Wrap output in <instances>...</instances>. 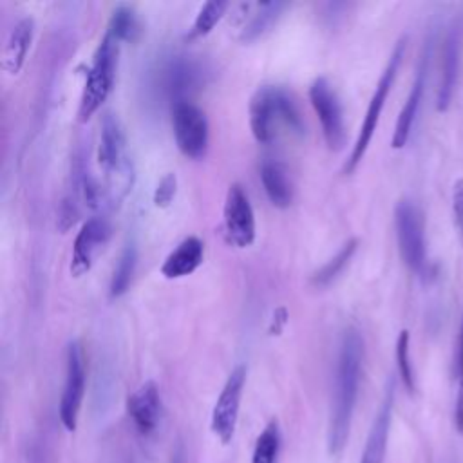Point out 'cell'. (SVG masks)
Masks as SVG:
<instances>
[{
	"instance_id": "obj_22",
	"label": "cell",
	"mask_w": 463,
	"mask_h": 463,
	"mask_svg": "<svg viewBox=\"0 0 463 463\" xmlns=\"http://www.w3.org/2000/svg\"><path fill=\"white\" fill-rule=\"evenodd\" d=\"M107 34L119 42H136L141 34V24L136 11L130 5H118L109 20Z\"/></svg>"
},
{
	"instance_id": "obj_17",
	"label": "cell",
	"mask_w": 463,
	"mask_h": 463,
	"mask_svg": "<svg viewBox=\"0 0 463 463\" xmlns=\"http://www.w3.org/2000/svg\"><path fill=\"white\" fill-rule=\"evenodd\" d=\"M127 412L137 432L146 436L156 430L161 414V396L156 382L148 380L141 383L127 398Z\"/></svg>"
},
{
	"instance_id": "obj_5",
	"label": "cell",
	"mask_w": 463,
	"mask_h": 463,
	"mask_svg": "<svg viewBox=\"0 0 463 463\" xmlns=\"http://www.w3.org/2000/svg\"><path fill=\"white\" fill-rule=\"evenodd\" d=\"M118 47H119V43L105 33L98 49L94 51L92 63L87 71L85 87H83L81 99H80V109H78L80 121L90 119V116L94 112H98V109L109 98L112 85H114Z\"/></svg>"
},
{
	"instance_id": "obj_3",
	"label": "cell",
	"mask_w": 463,
	"mask_h": 463,
	"mask_svg": "<svg viewBox=\"0 0 463 463\" xmlns=\"http://www.w3.org/2000/svg\"><path fill=\"white\" fill-rule=\"evenodd\" d=\"M98 163L103 168L112 201H119L132 186V163L127 154V141L118 118L107 112L101 119V132L98 143Z\"/></svg>"
},
{
	"instance_id": "obj_9",
	"label": "cell",
	"mask_w": 463,
	"mask_h": 463,
	"mask_svg": "<svg viewBox=\"0 0 463 463\" xmlns=\"http://www.w3.org/2000/svg\"><path fill=\"white\" fill-rule=\"evenodd\" d=\"M85 394V362L83 351L78 342H69L65 354V383L60 398V421L61 425L72 432L78 425V416L81 409Z\"/></svg>"
},
{
	"instance_id": "obj_28",
	"label": "cell",
	"mask_w": 463,
	"mask_h": 463,
	"mask_svg": "<svg viewBox=\"0 0 463 463\" xmlns=\"http://www.w3.org/2000/svg\"><path fill=\"white\" fill-rule=\"evenodd\" d=\"M456 371H458V398L454 409V423L459 432H463V320L458 342V358H456Z\"/></svg>"
},
{
	"instance_id": "obj_18",
	"label": "cell",
	"mask_w": 463,
	"mask_h": 463,
	"mask_svg": "<svg viewBox=\"0 0 463 463\" xmlns=\"http://www.w3.org/2000/svg\"><path fill=\"white\" fill-rule=\"evenodd\" d=\"M204 257L203 241L197 237H186L177 244V248L165 259L161 266V275L165 279H181L194 273Z\"/></svg>"
},
{
	"instance_id": "obj_31",
	"label": "cell",
	"mask_w": 463,
	"mask_h": 463,
	"mask_svg": "<svg viewBox=\"0 0 463 463\" xmlns=\"http://www.w3.org/2000/svg\"><path fill=\"white\" fill-rule=\"evenodd\" d=\"M170 463H181V452H175L174 454V458H172V461Z\"/></svg>"
},
{
	"instance_id": "obj_27",
	"label": "cell",
	"mask_w": 463,
	"mask_h": 463,
	"mask_svg": "<svg viewBox=\"0 0 463 463\" xmlns=\"http://www.w3.org/2000/svg\"><path fill=\"white\" fill-rule=\"evenodd\" d=\"M396 365L400 378L405 385V389L412 394L416 391V382H414V371L411 364V354H409V331L403 329L400 331L396 338Z\"/></svg>"
},
{
	"instance_id": "obj_24",
	"label": "cell",
	"mask_w": 463,
	"mask_h": 463,
	"mask_svg": "<svg viewBox=\"0 0 463 463\" xmlns=\"http://www.w3.org/2000/svg\"><path fill=\"white\" fill-rule=\"evenodd\" d=\"M136 262H137V250L130 242V244H127L123 248V251L119 255V260H118V264L114 268L112 279H110L109 293H110L112 298H118L123 293H127V289H128V286L132 282L134 271H136Z\"/></svg>"
},
{
	"instance_id": "obj_15",
	"label": "cell",
	"mask_w": 463,
	"mask_h": 463,
	"mask_svg": "<svg viewBox=\"0 0 463 463\" xmlns=\"http://www.w3.org/2000/svg\"><path fill=\"white\" fill-rule=\"evenodd\" d=\"M110 235V226L103 217H90L78 232L71 257V275L81 277L92 266L94 257Z\"/></svg>"
},
{
	"instance_id": "obj_1",
	"label": "cell",
	"mask_w": 463,
	"mask_h": 463,
	"mask_svg": "<svg viewBox=\"0 0 463 463\" xmlns=\"http://www.w3.org/2000/svg\"><path fill=\"white\" fill-rule=\"evenodd\" d=\"M362 362H364V340L358 329L349 327L344 331L338 360H336V374H335V394L331 402L329 427H327V450L336 456L344 450L345 441L349 438L351 420L356 405L360 376H362Z\"/></svg>"
},
{
	"instance_id": "obj_12",
	"label": "cell",
	"mask_w": 463,
	"mask_h": 463,
	"mask_svg": "<svg viewBox=\"0 0 463 463\" xmlns=\"http://www.w3.org/2000/svg\"><path fill=\"white\" fill-rule=\"evenodd\" d=\"M224 230L237 248H248L255 241V213L244 188L239 183L230 184L224 199Z\"/></svg>"
},
{
	"instance_id": "obj_13",
	"label": "cell",
	"mask_w": 463,
	"mask_h": 463,
	"mask_svg": "<svg viewBox=\"0 0 463 463\" xmlns=\"http://www.w3.org/2000/svg\"><path fill=\"white\" fill-rule=\"evenodd\" d=\"M461 54H463V16L452 20L441 51V72H439V85L436 96V109L439 112L447 110L458 83L459 67H461Z\"/></svg>"
},
{
	"instance_id": "obj_7",
	"label": "cell",
	"mask_w": 463,
	"mask_h": 463,
	"mask_svg": "<svg viewBox=\"0 0 463 463\" xmlns=\"http://www.w3.org/2000/svg\"><path fill=\"white\" fill-rule=\"evenodd\" d=\"M394 226L398 248L403 262L411 271H423L425 268V233H423V217L418 206L402 199L394 208Z\"/></svg>"
},
{
	"instance_id": "obj_8",
	"label": "cell",
	"mask_w": 463,
	"mask_h": 463,
	"mask_svg": "<svg viewBox=\"0 0 463 463\" xmlns=\"http://www.w3.org/2000/svg\"><path fill=\"white\" fill-rule=\"evenodd\" d=\"M172 128L175 145L183 156L199 159L208 148L206 114L192 101H181L172 107Z\"/></svg>"
},
{
	"instance_id": "obj_2",
	"label": "cell",
	"mask_w": 463,
	"mask_h": 463,
	"mask_svg": "<svg viewBox=\"0 0 463 463\" xmlns=\"http://www.w3.org/2000/svg\"><path fill=\"white\" fill-rule=\"evenodd\" d=\"M284 125L297 136L306 130L300 110L291 94L275 85H264L255 90L250 101V128L259 143H271L277 127Z\"/></svg>"
},
{
	"instance_id": "obj_29",
	"label": "cell",
	"mask_w": 463,
	"mask_h": 463,
	"mask_svg": "<svg viewBox=\"0 0 463 463\" xmlns=\"http://www.w3.org/2000/svg\"><path fill=\"white\" fill-rule=\"evenodd\" d=\"M177 190V177L175 174H166L161 177V181L157 183L156 190H154V204L157 208H166Z\"/></svg>"
},
{
	"instance_id": "obj_16",
	"label": "cell",
	"mask_w": 463,
	"mask_h": 463,
	"mask_svg": "<svg viewBox=\"0 0 463 463\" xmlns=\"http://www.w3.org/2000/svg\"><path fill=\"white\" fill-rule=\"evenodd\" d=\"M392 403H394V380L391 378L387 387H385L383 400H382V403L378 407V412L373 420V425L369 429L360 463H383L385 461L389 430H391Z\"/></svg>"
},
{
	"instance_id": "obj_30",
	"label": "cell",
	"mask_w": 463,
	"mask_h": 463,
	"mask_svg": "<svg viewBox=\"0 0 463 463\" xmlns=\"http://www.w3.org/2000/svg\"><path fill=\"white\" fill-rule=\"evenodd\" d=\"M452 212H454V222L459 232L461 242H463V179H458L452 188Z\"/></svg>"
},
{
	"instance_id": "obj_10",
	"label": "cell",
	"mask_w": 463,
	"mask_h": 463,
	"mask_svg": "<svg viewBox=\"0 0 463 463\" xmlns=\"http://www.w3.org/2000/svg\"><path fill=\"white\" fill-rule=\"evenodd\" d=\"M244 382H246V367L237 365L226 378L212 411V420H210L212 432L224 445H228L235 434Z\"/></svg>"
},
{
	"instance_id": "obj_25",
	"label": "cell",
	"mask_w": 463,
	"mask_h": 463,
	"mask_svg": "<svg viewBox=\"0 0 463 463\" xmlns=\"http://www.w3.org/2000/svg\"><path fill=\"white\" fill-rule=\"evenodd\" d=\"M279 449H280V429L277 420H271L262 429V432L255 441L251 463H277Z\"/></svg>"
},
{
	"instance_id": "obj_20",
	"label": "cell",
	"mask_w": 463,
	"mask_h": 463,
	"mask_svg": "<svg viewBox=\"0 0 463 463\" xmlns=\"http://www.w3.org/2000/svg\"><path fill=\"white\" fill-rule=\"evenodd\" d=\"M260 181L269 203L275 208H288L293 201V188L282 163L264 159L260 165Z\"/></svg>"
},
{
	"instance_id": "obj_26",
	"label": "cell",
	"mask_w": 463,
	"mask_h": 463,
	"mask_svg": "<svg viewBox=\"0 0 463 463\" xmlns=\"http://www.w3.org/2000/svg\"><path fill=\"white\" fill-rule=\"evenodd\" d=\"M226 9H228V2H224V0H210V2H206L199 9V13H197V16H195V20H194L186 38L188 40H197V38H203L208 33H212V29L222 18Z\"/></svg>"
},
{
	"instance_id": "obj_19",
	"label": "cell",
	"mask_w": 463,
	"mask_h": 463,
	"mask_svg": "<svg viewBox=\"0 0 463 463\" xmlns=\"http://www.w3.org/2000/svg\"><path fill=\"white\" fill-rule=\"evenodd\" d=\"M33 33H34V22L31 18H22L13 27L2 54V67L5 72L18 74L22 71L27 51L33 42Z\"/></svg>"
},
{
	"instance_id": "obj_23",
	"label": "cell",
	"mask_w": 463,
	"mask_h": 463,
	"mask_svg": "<svg viewBox=\"0 0 463 463\" xmlns=\"http://www.w3.org/2000/svg\"><path fill=\"white\" fill-rule=\"evenodd\" d=\"M356 248H358V241H356V239L347 241V242L335 253V257H331L320 269H317V271L311 275V284L317 286V288H326V286H329V284L344 271V268L349 264V260H351L353 255L356 253Z\"/></svg>"
},
{
	"instance_id": "obj_11",
	"label": "cell",
	"mask_w": 463,
	"mask_h": 463,
	"mask_svg": "<svg viewBox=\"0 0 463 463\" xmlns=\"http://www.w3.org/2000/svg\"><path fill=\"white\" fill-rule=\"evenodd\" d=\"M311 105L320 119L324 139L331 150H340L345 141L344 112L340 99L326 78H317L309 87Z\"/></svg>"
},
{
	"instance_id": "obj_4",
	"label": "cell",
	"mask_w": 463,
	"mask_h": 463,
	"mask_svg": "<svg viewBox=\"0 0 463 463\" xmlns=\"http://www.w3.org/2000/svg\"><path fill=\"white\" fill-rule=\"evenodd\" d=\"M405 43L407 40L405 38H400L389 56V61L376 83V89L373 92V98L367 105V110H365V116H364V121H362V127H360V132H358V137L353 145V150H351V156L344 166V172L345 174H351L354 172V168L360 165V161L364 159L367 148H369V143L374 136V130L378 127V121H380V114L383 110V105L387 101V96L392 89V83H394V78L398 74V69L402 65V60H403V54H405Z\"/></svg>"
},
{
	"instance_id": "obj_6",
	"label": "cell",
	"mask_w": 463,
	"mask_h": 463,
	"mask_svg": "<svg viewBox=\"0 0 463 463\" xmlns=\"http://www.w3.org/2000/svg\"><path fill=\"white\" fill-rule=\"evenodd\" d=\"M206 65L194 56H170L157 71V89L172 103L188 101L186 96L204 85Z\"/></svg>"
},
{
	"instance_id": "obj_21",
	"label": "cell",
	"mask_w": 463,
	"mask_h": 463,
	"mask_svg": "<svg viewBox=\"0 0 463 463\" xmlns=\"http://www.w3.org/2000/svg\"><path fill=\"white\" fill-rule=\"evenodd\" d=\"M284 2H260L250 4V18L241 25L239 40L242 43H250L259 40L269 27L277 22L280 13L286 9Z\"/></svg>"
},
{
	"instance_id": "obj_14",
	"label": "cell",
	"mask_w": 463,
	"mask_h": 463,
	"mask_svg": "<svg viewBox=\"0 0 463 463\" xmlns=\"http://www.w3.org/2000/svg\"><path fill=\"white\" fill-rule=\"evenodd\" d=\"M430 49H432V40L429 38L425 42L421 56H420V63H418V69H416V78H414V81L411 85L409 96H407V99H405V103H403V107H402V110L398 114V119H396V127H394L392 139H391V146L392 148H403L407 139H409V136H411V130H412V125H414V119H416L421 98H423L425 83H427Z\"/></svg>"
}]
</instances>
